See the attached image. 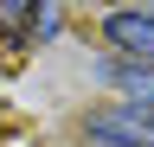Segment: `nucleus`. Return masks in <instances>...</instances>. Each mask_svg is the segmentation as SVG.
I'll return each mask as SVG.
<instances>
[{"mask_svg":"<svg viewBox=\"0 0 154 147\" xmlns=\"http://www.w3.org/2000/svg\"><path fill=\"white\" fill-rule=\"evenodd\" d=\"M103 39L116 51H128V58H141L154 64V13H135V7H116L109 19H103Z\"/></svg>","mask_w":154,"mask_h":147,"instance_id":"2","label":"nucleus"},{"mask_svg":"<svg viewBox=\"0 0 154 147\" xmlns=\"http://www.w3.org/2000/svg\"><path fill=\"white\" fill-rule=\"evenodd\" d=\"M38 7L45 0H0V26H26V19H38Z\"/></svg>","mask_w":154,"mask_h":147,"instance_id":"4","label":"nucleus"},{"mask_svg":"<svg viewBox=\"0 0 154 147\" xmlns=\"http://www.w3.org/2000/svg\"><path fill=\"white\" fill-rule=\"evenodd\" d=\"M148 13H154V0H148Z\"/></svg>","mask_w":154,"mask_h":147,"instance_id":"5","label":"nucleus"},{"mask_svg":"<svg viewBox=\"0 0 154 147\" xmlns=\"http://www.w3.org/2000/svg\"><path fill=\"white\" fill-rule=\"evenodd\" d=\"M90 141H103V147H154V115L148 109H96L90 115Z\"/></svg>","mask_w":154,"mask_h":147,"instance_id":"1","label":"nucleus"},{"mask_svg":"<svg viewBox=\"0 0 154 147\" xmlns=\"http://www.w3.org/2000/svg\"><path fill=\"white\" fill-rule=\"evenodd\" d=\"M103 77H116V83L128 90V102L154 115V70H141V64H103Z\"/></svg>","mask_w":154,"mask_h":147,"instance_id":"3","label":"nucleus"}]
</instances>
